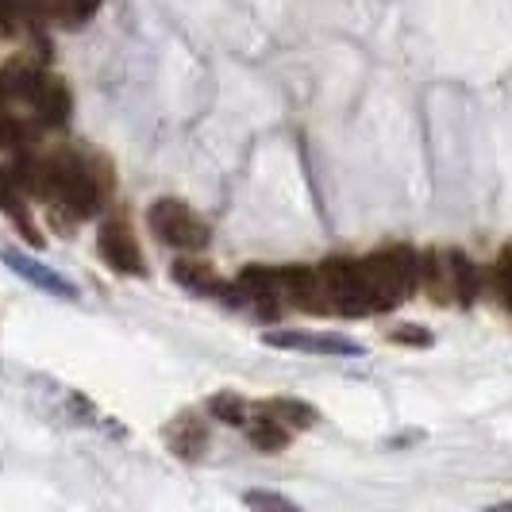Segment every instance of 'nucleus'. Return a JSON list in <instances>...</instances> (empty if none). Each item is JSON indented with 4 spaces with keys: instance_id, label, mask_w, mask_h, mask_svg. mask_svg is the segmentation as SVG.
<instances>
[{
    "instance_id": "5",
    "label": "nucleus",
    "mask_w": 512,
    "mask_h": 512,
    "mask_svg": "<svg viewBox=\"0 0 512 512\" xmlns=\"http://www.w3.org/2000/svg\"><path fill=\"white\" fill-rule=\"evenodd\" d=\"M208 443V424L197 412H178L170 424H166V447L185 462H197L205 455Z\"/></svg>"
},
{
    "instance_id": "15",
    "label": "nucleus",
    "mask_w": 512,
    "mask_h": 512,
    "mask_svg": "<svg viewBox=\"0 0 512 512\" xmlns=\"http://www.w3.org/2000/svg\"><path fill=\"white\" fill-rule=\"evenodd\" d=\"M497 289H501L505 305L512 308V247L501 258H497Z\"/></svg>"
},
{
    "instance_id": "14",
    "label": "nucleus",
    "mask_w": 512,
    "mask_h": 512,
    "mask_svg": "<svg viewBox=\"0 0 512 512\" xmlns=\"http://www.w3.org/2000/svg\"><path fill=\"white\" fill-rule=\"evenodd\" d=\"M251 509H282V512H293L297 505L289 501V497H278V493H247L243 497Z\"/></svg>"
},
{
    "instance_id": "9",
    "label": "nucleus",
    "mask_w": 512,
    "mask_h": 512,
    "mask_svg": "<svg viewBox=\"0 0 512 512\" xmlns=\"http://www.w3.org/2000/svg\"><path fill=\"white\" fill-rule=\"evenodd\" d=\"M4 262L20 274V278H27V282H35L39 289H51V293H58V297H77V289L66 278H58L54 270H47L43 262H35V258L20 255V251H4Z\"/></svg>"
},
{
    "instance_id": "10",
    "label": "nucleus",
    "mask_w": 512,
    "mask_h": 512,
    "mask_svg": "<svg viewBox=\"0 0 512 512\" xmlns=\"http://www.w3.org/2000/svg\"><path fill=\"white\" fill-rule=\"evenodd\" d=\"M262 412H270L278 424H285L289 432H305L316 424V409L305 405V401H289V397H274V401H262L258 405Z\"/></svg>"
},
{
    "instance_id": "4",
    "label": "nucleus",
    "mask_w": 512,
    "mask_h": 512,
    "mask_svg": "<svg viewBox=\"0 0 512 512\" xmlns=\"http://www.w3.org/2000/svg\"><path fill=\"white\" fill-rule=\"evenodd\" d=\"M266 347H282V351H312V355H359L355 339L343 335H308V332H266Z\"/></svg>"
},
{
    "instance_id": "3",
    "label": "nucleus",
    "mask_w": 512,
    "mask_h": 512,
    "mask_svg": "<svg viewBox=\"0 0 512 512\" xmlns=\"http://www.w3.org/2000/svg\"><path fill=\"white\" fill-rule=\"evenodd\" d=\"M97 247H101V258L112 270L143 278V270H147L143 266V251H139V243H135L128 224H104L101 235H97Z\"/></svg>"
},
{
    "instance_id": "13",
    "label": "nucleus",
    "mask_w": 512,
    "mask_h": 512,
    "mask_svg": "<svg viewBox=\"0 0 512 512\" xmlns=\"http://www.w3.org/2000/svg\"><path fill=\"white\" fill-rule=\"evenodd\" d=\"M451 270H455V301H459V305H470V301L478 297V278H474L470 258L459 255V251H451Z\"/></svg>"
},
{
    "instance_id": "1",
    "label": "nucleus",
    "mask_w": 512,
    "mask_h": 512,
    "mask_svg": "<svg viewBox=\"0 0 512 512\" xmlns=\"http://www.w3.org/2000/svg\"><path fill=\"white\" fill-rule=\"evenodd\" d=\"M359 274L374 301V312H389L401 301H409L412 289L420 285V258L409 247H385L378 255L362 258Z\"/></svg>"
},
{
    "instance_id": "12",
    "label": "nucleus",
    "mask_w": 512,
    "mask_h": 512,
    "mask_svg": "<svg viewBox=\"0 0 512 512\" xmlns=\"http://www.w3.org/2000/svg\"><path fill=\"white\" fill-rule=\"evenodd\" d=\"M208 412H212L216 420L231 424V428H247V420H251V405H247L243 397H235V393L212 397V401H208Z\"/></svg>"
},
{
    "instance_id": "6",
    "label": "nucleus",
    "mask_w": 512,
    "mask_h": 512,
    "mask_svg": "<svg viewBox=\"0 0 512 512\" xmlns=\"http://www.w3.org/2000/svg\"><path fill=\"white\" fill-rule=\"evenodd\" d=\"M0 212L20 228V235H24L31 247H43V235H39L31 212H27V189L16 181L12 170H0Z\"/></svg>"
},
{
    "instance_id": "2",
    "label": "nucleus",
    "mask_w": 512,
    "mask_h": 512,
    "mask_svg": "<svg viewBox=\"0 0 512 512\" xmlns=\"http://www.w3.org/2000/svg\"><path fill=\"white\" fill-rule=\"evenodd\" d=\"M151 228L162 243L181 247V251H201L208 243V224L185 201H174V197H162L158 205H151Z\"/></svg>"
},
{
    "instance_id": "7",
    "label": "nucleus",
    "mask_w": 512,
    "mask_h": 512,
    "mask_svg": "<svg viewBox=\"0 0 512 512\" xmlns=\"http://www.w3.org/2000/svg\"><path fill=\"white\" fill-rule=\"evenodd\" d=\"M31 108L39 112V120H47V124L58 128V124H66V120H70V89H66L58 77L39 74V85H35Z\"/></svg>"
},
{
    "instance_id": "11",
    "label": "nucleus",
    "mask_w": 512,
    "mask_h": 512,
    "mask_svg": "<svg viewBox=\"0 0 512 512\" xmlns=\"http://www.w3.org/2000/svg\"><path fill=\"white\" fill-rule=\"evenodd\" d=\"M247 436H251V443L262 447V451H282L293 432H289L285 424H278L270 412L255 409L251 412V420H247Z\"/></svg>"
},
{
    "instance_id": "16",
    "label": "nucleus",
    "mask_w": 512,
    "mask_h": 512,
    "mask_svg": "<svg viewBox=\"0 0 512 512\" xmlns=\"http://www.w3.org/2000/svg\"><path fill=\"white\" fill-rule=\"evenodd\" d=\"M389 339H393V343H416V347H428V343H432V335L416 332V324H405V328L389 332Z\"/></svg>"
},
{
    "instance_id": "8",
    "label": "nucleus",
    "mask_w": 512,
    "mask_h": 512,
    "mask_svg": "<svg viewBox=\"0 0 512 512\" xmlns=\"http://www.w3.org/2000/svg\"><path fill=\"white\" fill-rule=\"evenodd\" d=\"M174 282L185 285V289H193V293H201V297H220L228 285L220 282V274L208 266V262H197V258H178L174 262Z\"/></svg>"
}]
</instances>
